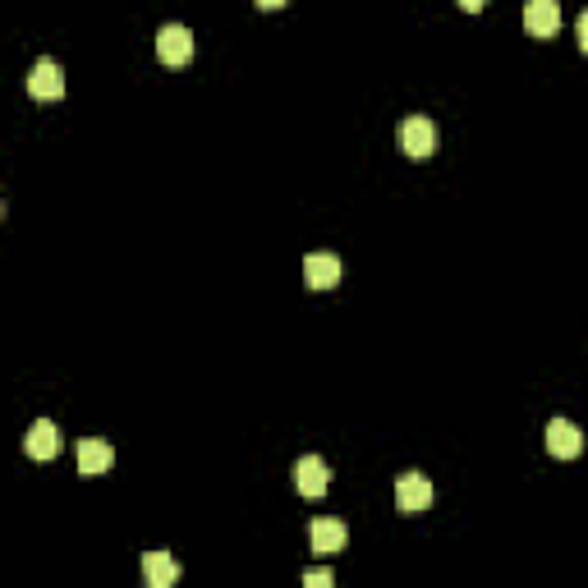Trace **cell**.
Instances as JSON below:
<instances>
[{"label": "cell", "mask_w": 588, "mask_h": 588, "mask_svg": "<svg viewBox=\"0 0 588 588\" xmlns=\"http://www.w3.org/2000/svg\"><path fill=\"white\" fill-rule=\"evenodd\" d=\"M396 143L405 157L423 161V157H432V147H437V125H432L428 115H409V120L396 125Z\"/></svg>", "instance_id": "1"}, {"label": "cell", "mask_w": 588, "mask_h": 588, "mask_svg": "<svg viewBox=\"0 0 588 588\" xmlns=\"http://www.w3.org/2000/svg\"><path fill=\"white\" fill-rule=\"evenodd\" d=\"M294 487H299V497L317 501V497H327V487H331V469L322 455H304V460L294 464Z\"/></svg>", "instance_id": "2"}, {"label": "cell", "mask_w": 588, "mask_h": 588, "mask_svg": "<svg viewBox=\"0 0 588 588\" xmlns=\"http://www.w3.org/2000/svg\"><path fill=\"white\" fill-rule=\"evenodd\" d=\"M157 56L166 60V65H189L193 60V33L184 28V23H166L157 33Z\"/></svg>", "instance_id": "3"}, {"label": "cell", "mask_w": 588, "mask_h": 588, "mask_svg": "<svg viewBox=\"0 0 588 588\" xmlns=\"http://www.w3.org/2000/svg\"><path fill=\"white\" fill-rule=\"evenodd\" d=\"M396 506L400 515H419L432 506V483L423 474H400L396 478Z\"/></svg>", "instance_id": "4"}, {"label": "cell", "mask_w": 588, "mask_h": 588, "mask_svg": "<svg viewBox=\"0 0 588 588\" xmlns=\"http://www.w3.org/2000/svg\"><path fill=\"white\" fill-rule=\"evenodd\" d=\"M28 92H33L37 102H56V97H65V74H60L56 60H37V65L28 69Z\"/></svg>", "instance_id": "5"}, {"label": "cell", "mask_w": 588, "mask_h": 588, "mask_svg": "<svg viewBox=\"0 0 588 588\" xmlns=\"http://www.w3.org/2000/svg\"><path fill=\"white\" fill-rule=\"evenodd\" d=\"M543 441H547V451H552L556 460H575V455L584 451V432H579L570 419H552V423H547Z\"/></svg>", "instance_id": "6"}, {"label": "cell", "mask_w": 588, "mask_h": 588, "mask_svg": "<svg viewBox=\"0 0 588 588\" xmlns=\"http://www.w3.org/2000/svg\"><path fill=\"white\" fill-rule=\"evenodd\" d=\"M524 28L533 37H556L561 33V0H529L524 5Z\"/></svg>", "instance_id": "7"}, {"label": "cell", "mask_w": 588, "mask_h": 588, "mask_svg": "<svg viewBox=\"0 0 588 588\" xmlns=\"http://www.w3.org/2000/svg\"><path fill=\"white\" fill-rule=\"evenodd\" d=\"M308 543H313V552L317 556H336V552H345V543H350V529L340 520H313V529H308Z\"/></svg>", "instance_id": "8"}, {"label": "cell", "mask_w": 588, "mask_h": 588, "mask_svg": "<svg viewBox=\"0 0 588 588\" xmlns=\"http://www.w3.org/2000/svg\"><path fill=\"white\" fill-rule=\"evenodd\" d=\"M340 272H345V262H340L336 253H308L304 258V281L313 285V290H331V285L340 281Z\"/></svg>", "instance_id": "9"}, {"label": "cell", "mask_w": 588, "mask_h": 588, "mask_svg": "<svg viewBox=\"0 0 588 588\" xmlns=\"http://www.w3.org/2000/svg\"><path fill=\"white\" fill-rule=\"evenodd\" d=\"M23 451L33 455V460H51V455L60 451V432L51 419H37L33 428H28V437H23Z\"/></svg>", "instance_id": "10"}, {"label": "cell", "mask_w": 588, "mask_h": 588, "mask_svg": "<svg viewBox=\"0 0 588 588\" xmlns=\"http://www.w3.org/2000/svg\"><path fill=\"white\" fill-rule=\"evenodd\" d=\"M115 464V451H111V441H102V437H88V441H79V474H106Z\"/></svg>", "instance_id": "11"}, {"label": "cell", "mask_w": 588, "mask_h": 588, "mask_svg": "<svg viewBox=\"0 0 588 588\" xmlns=\"http://www.w3.org/2000/svg\"><path fill=\"white\" fill-rule=\"evenodd\" d=\"M143 579H147V588H170L175 579H180L175 556H170V552H147L143 556Z\"/></svg>", "instance_id": "12"}, {"label": "cell", "mask_w": 588, "mask_h": 588, "mask_svg": "<svg viewBox=\"0 0 588 588\" xmlns=\"http://www.w3.org/2000/svg\"><path fill=\"white\" fill-rule=\"evenodd\" d=\"M304 584H308V588H327V584H336V579H331V570H308Z\"/></svg>", "instance_id": "13"}, {"label": "cell", "mask_w": 588, "mask_h": 588, "mask_svg": "<svg viewBox=\"0 0 588 588\" xmlns=\"http://www.w3.org/2000/svg\"><path fill=\"white\" fill-rule=\"evenodd\" d=\"M575 33H579V46H584V51H588V10H584V14H579V23H575Z\"/></svg>", "instance_id": "14"}, {"label": "cell", "mask_w": 588, "mask_h": 588, "mask_svg": "<svg viewBox=\"0 0 588 588\" xmlns=\"http://www.w3.org/2000/svg\"><path fill=\"white\" fill-rule=\"evenodd\" d=\"M460 5H464V10H469V14H478V10H483V5H487V0H460Z\"/></svg>", "instance_id": "15"}, {"label": "cell", "mask_w": 588, "mask_h": 588, "mask_svg": "<svg viewBox=\"0 0 588 588\" xmlns=\"http://www.w3.org/2000/svg\"><path fill=\"white\" fill-rule=\"evenodd\" d=\"M285 0H258V10H281Z\"/></svg>", "instance_id": "16"}]
</instances>
